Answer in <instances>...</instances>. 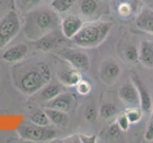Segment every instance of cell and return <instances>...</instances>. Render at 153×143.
Wrapping results in <instances>:
<instances>
[{"instance_id": "obj_27", "label": "cell", "mask_w": 153, "mask_h": 143, "mask_svg": "<svg viewBox=\"0 0 153 143\" xmlns=\"http://www.w3.org/2000/svg\"><path fill=\"white\" fill-rule=\"evenodd\" d=\"M76 90L79 94L80 95H88L91 93L92 90V86L90 82L85 79H81L79 82L76 85Z\"/></svg>"}, {"instance_id": "obj_36", "label": "cell", "mask_w": 153, "mask_h": 143, "mask_svg": "<svg viewBox=\"0 0 153 143\" xmlns=\"http://www.w3.org/2000/svg\"><path fill=\"white\" fill-rule=\"evenodd\" d=\"M102 1H107V0H102Z\"/></svg>"}, {"instance_id": "obj_16", "label": "cell", "mask_w": 153, "mask_h": 143, "mask_svg": "<svg viewBox=\"0 0 153 143\" xmlns=\"http://www.w3.org/2000/svg\"><path fill=\"white\" fill-rule=\"evenodd\" d=\"M64 91V86L62 85L59 80L52 81V79L48 82L45 86L38 91L36 94L37 95L38 99H40L43 102H47L56 97L57 94H59Z\"/></svg>"}, {"instance_id": "obj_7", "label": "cell", "mask_w": 153, "mask_h": 143, "mask_svg": "<svg viewBox=\"0 0 153 143\" xmlns=\"http://www.w3.org/2000/svg\"><path fill=\"white\" fill-rule=\"evenodd\" d=\"M65 39L67 38L63 35L62 32L59 29H56V30L38 38L37 40L33 41V44L37 50L43 52H51L59 48L65 42Z\"/></svg>"}, {"instance_id": "obj_11", "label": "cell", "mask_w": 153, "mask_h": 143, "mask_svg": "<svg viewBox=\"0 0 153 143\" xmlns=\"http://www.w3.org/2000/svg\"><path fill=\"white\" fill-rule=\"evenodd\" d=\"M83 23L84 21L81 17L75 14H69L61 19L59 28L67 39H73V37L82 27Z\"/></svg>"}, {"instance_id": "obj_8", "label": "cell", "mask_w": 153, "mask_h": 143, "mask_svg": "<svg viewBox=\"0 0 153 143\" xmlns=\"http://www.w3.org/2000/svg\"><path fill=\"white\" fill-rule=\"evenodd\" d=\"M122 74V69L116 61L109 58L102 62L99 69L100 81L107 86H113Z\"/></svg>"}, {"instance_id": "obj_29", "label": "cell", "mask_w": 153, "mask_h": 143, "mask_svg": "<svg viewBox=\"0 0 153 143\" xmlns=\"http://www.w3.org/2000/svg\"><path fill=\"white\" fill-rule=\"evenodd\" d=\"M151 116L149 118V121L147 124V128L145 133V139L146 141H152L153 140V106L151 110Z\"/></svg>"}, {"instance_id": "obj_4", "label": "cell", "mask_w": 153, "mask_h": 143, "mask_svg": "<svg viewBox=\"0 0 153 143\" xmlns=\"http://www.w3.org/2000/svg\"><path fill=\"white\" fill-rule=\"evenodd\" d=\"M19 136L33 142H49L56 137V131L49 126L36 125L33 122H23L17 129Z\"/></svg>"}, {"instance_id": "obj_22", "label": "cell", "mask_w": 153, "mask_h": 143, "mask_svg": "<svg viewBox=\"0 0 153 143\" xmlns=\"http://www.w3.org/2000/svg\"><path fill=\"white\" fill-rule=\"evenodd\" d=\"M118 113V108L113 103H103L102 106L100 107V116H102L105 120L114 117Z\"/></svg>"}, {"instance_id": "obj_10", "label": "cell", "mask_w": 153, "mask_h": 143, "mask_svg": "<svg viewBox=\"0 0 153 143\" xmlns=\"http://www.w3.org/2000/svg\"><path fill=\"white\" fill-rule=\"evenodd\" d=\"M142 2V0H114V12L121 18L132 17L143 7L140 5Z\"/></svg>"}, {"instance_id": "obj_3", "label": "cell", "mask_w": 153, "mask_h": 143, "mask_svg": "<svg viewBox=\"0 0 153 143\" xmlns=\"http://www.w3.org/2000/svg\"><path fill=\"white\" fill-rule=\"evenodd\" d=\"M112 27L113 23L109 21L93 20L84 22L72 40L76 46L81 49H94L106 39Z\"/></svg>"}, {"instance_id": "obj_2", "label": "cell", "mask_w": 153, "mask_h": 143, "mask_svg": "<svg viewBox=\"0 0 153 143\" xmlns=\"http://www.w3.org/2000/svg\"><path fill=\"white\" fill-rule=\"evenodd\" d=\"M59 14L50 8H35L28 12L23 24V33L29 40L36 41L46 33L60 27Z\"/></svg>"}, {"instance_id": "obj_6", "label": "cell", "mask_w": 153, "mask_h": 143, "mask_svg": "<svg viewBox=\"0 0 153 143\" xmlns=\"http://www.w3.org/2000/svg\"><path fill=\"white\" fill-rule=\"evenodd\" d=\"M59 55L68 63L79 70L80 73H87L90 69V58L87 54L80 50L63 49L59 52Z\"/></svg>"}, {"instance_id": "obj_34", "label": "cell", "mask_w": 153, "mask_h": 143, "mask_svg": "<svg viewBox=\"0 0 153 143\" xmlns=\"http://www.w3.org/2000/svg\"><path fill=\"white\" fill-rule=\"evenodd\" d=\"M143 2H145V3H147V4H149V3H153V0H142Z\"/></svg>"}, {"instance_id": "obj_35", "label": "cell", "mask_w": 153, "mask_h": 143, "mask_svg": "<svg viewBox=\"0 0 153 143\" xmlns=\"http://www.w3.org/2000/svg\"><path fill=\"white\" fill-rule=\"evenodd\" d=\"M45 1H46V2H49V3H51V2H52V0H45Z\"/></svg>"}, {"instance_id": "obj_5", "label": "cell", "mask_w": 153, "mask_h": 143, "mask_svg": "<svg viewBox=\"0 0 153 143\" xmlns=\"http://www.w3.org/2000/svg\"><path fill=\"white\" fill-rule=\"evenodd\" d=\"M21 30V22L16 11L8 12L0 19V49L6 47Z\"/></svg>"}, {"instance_id": "obj_9", "label": "cell", "mask_w": 153, "mask_h": 143, "mask_svg": "<svg viewBox=\"0 0 153 143\" xmlns=\"http://www.w3.org/2000/svg\"><path fill=\"white\" fill-rule=\"evenodd\" d=\"M118 95L121 101L126 106L140 107V97H139L138 89L132 80L126 81L121 85V87L119 88Z\"/></svg>"}, {"instance_id": "obj_26", "label": "cell", "mask_w": 153, "mask_h": 143, "mask_svg": "<svg viewBox=\"0 0 153 143\" xmlns=\"http://www.w3.org/2000/svg\"><path fill=\"white\" fill-rule=\"evenodd\" d=\"M39 2L40 0H16V5L19 11L28 13L35 9Z\"/></svg>"}, {"instance_id": "obj_33", "label": "cell", "mask_w": 153, "mask_h": 143, "mask_svg": "<svg viewBox=\"0 0 153 143\" xmlns=\"http://www.w3.org/2000/svg\"><path fill=\"white\" fill-rule=\"evenodd\" d=\"M62 142H80L79 139V135H73V136H70L68 137L64 138L63 140H61Z\"/></svg>"}, {"instance_id": "obj_19", "label": "cell", "mask_w": 153, "mask_h": 143, "mask_svg": "<svg viewBox=\"0 0 153 143\" xmlns=\"http://www.w3.org/2000/svg\"><path fill=\"white\" fill-rule=\"evenodd\" d=\"M44 111L49 117L51 123L54 124L55 126L65 128L69 124V116L66 112L52 108H45Z\"/></svg>"}, {"instance_id": "obj_24", "label": "cell", "mask_w": 153, "mask_h": 143, "mask_svg": "<svg viewBox=\"0 0 153 143\" xmlns=\"http://www.w3.org/2000/svg\"><path fill=\"white\" fill-rule=\"evenodd\" d=\"M124 113L126 114V116L128 118L130 124H137L138 122L141 121L143 117V110L139 106H133V107H128Z\"/></svg>"}, {"instance_id": "obj_23", "label": "cell", "mask_w": 153, "mask_h": 143, "mask_svg": "<svg viewBox=\"0 0 153 143\" xmlns=\"http://www.w3.org/2000/svg\"><path fill=\"white\" fill-rule=\"evenodd\" d=\"M30 121L36 124V125H41V126H49L51 124V121L48 116L46 114L44 110H39L35 113H33L30 116Z\"/></svg>"}, {"instance_id": "obj_17", "label": "cell", "mask_w": 153, "mask_h": 143, "mask_svg": "<svg viewBox=\"0 0 153 143\" xmlns=\"http://www.w3.org/2000/svg\"><path fill=\"white\" fill-rule=\"evenodd\" d=\"M81 79H82L81 73L72 66L70 68H66L64 70H62L59 74V75H57V80L64 87H76V85Z\"/></svg>"}, {"instance_id": "obj_14", "label": "cell", "mask_w": 153, "mask_h": 143, "mask_svg": "<svg viewBox=\"0 0 153 143\" xmlns=\"http://www.w3.org/2000/svg\"><path fill=\"white\" fill-rule=\"evenodd\" d=\"M131 80L138 89L139 97H140V107L143 110V113H150L153 106V101L150 97V94L148 92L146 85L143 84V81L140 79V77L133 74L131 75Z\"/></svg>"}, {"instance_id": "obj_21", "label": "cell", "mask_w": 153, "mask_h": 143, "mask_svg": "<svg viewBox=\"0 0 153 143\" xmlns=\"http://www.w3.org/2000/svg\"><path fill=\"white\" fill-rule=\"evenodd\" d=\"M76 0H52L50 7L57 13H64L72 9Z\"/></svg>"}, {"instance_id": "obj_28", "label": "cell", "mask_w": 153, "mask_h": 143, "mask_svg": "<svg viewBox=\"0 0 153 143\" xmlns=\"http://www.w3.org/2000/svg\"><path fill=\"white\" fill-rule=\"evenodd\" d=\"M116 122L123 132H126L129 129V127H130V122H129L128 118L126 116V114L124 112L119 114V116H117V119H116Z\"/></svg>"}, {"instance_id": "obj_12", "label": "cell", "mask_w": 153, "mask_h": 143, "mask_svg": "<svg viewBox=\"0 0 153 143\" xmlns=\"http://www.w3.org/2000/svg\"><path fill=\"white\" fill-rule=\"evenodd\" d=\"M138 30L153 35V9L149 6H143L135 17Z\"/></svg>"}, {"instance_id": "obj_31", "label": "cell", "mask_w": 153, "mask_h": 143, "mask_svg": "<svg viewBox=\"0 0 153 143\" xmlns=\"http://www.w3.org/2000/svg\"><path fill=\"white\" fill-rule=\"evenodd\" d=\"M84 116L88 121H94L97 118V110H96L93 105H89L85 109Z\"/></svg>"}, {"instance_id": "obj_30", "label": "cell", "mask_w": 153, "mask_h": 143, "mask_svg": "<svg viewBox=\"0 0 153 143\" xmlns=\"http://www.w3.org/2000/svg\"><path fill=\"white\" fill-rule=\"evenodd\" d=\"M107 132H108V135L112 138H118V137H120V136H121L123 131L121 130V128L119 127L117 122L115 121L114 123H112L111 125L108 127Z\"/></svg>"}, {"instance_id": "obj_20", "label": "cell", "mask_w": 153, "mask_h": 143, "mask_svg": "<svg viewBox=\"0 0 153 143\" xmlns=\"http://www.w3.org/2000/svg\"><path fill=\"white\" fill-rule=\"evenodd\" d=\"M79 12L84 17H92L99 12V3L97 0H81L79 3Z\"/></svg>"}, {"instance_id": "obj_13", "label": "cell", "mask_w": 153, "mask_h": 143, "mask_svg": "<svg viewBox=\"0 0 153 143\" xmlns=\"http://www.w3.org/2000/svg\"><path fill=\"white\" fill-rule=\"evenodd\" d=\"M29 54V46L24 43L14 45L9 49L5 50L2 54V59L8 63L16 64L26 58Z\"/></svg>"}, {"instance_id": "obj_1", "label": "cell", "mask_w": 153, "mask_h": 143, "mask_svg": "<svg viewBox=\"0 0 153 143\" xmlns=\"http://www.w3.org/2000/svg\"><path fill=\"white\" fill-rule=\"evenodd\" d=\"M13 70L14 87L26 95H35L52 79L51 69L44 61H21Z\"/></svg>"}, {"instance_id": "obj_32", "label": "cell", "mask_w": 153, "mask_h": 143, "mask_svg": "<svg viewBox=\"0 0 153 143\" xmlns=\"http://www.w3.org/2000/svg\"><path fill=\"white\" fill-rule=\"evenodd\" d=\"M80 142L82 143H95L97 142V136H86V135H79Z\"/></svg>"}, {"instance_id": "obj_18", "label": "cell", "mask_w": 153, "mask_h": 143, "mask_svg": "<svg viewBox=\"0 0 153 143\" xmlns=\"http://www.w3.org/2000/svg\"><path fill=\"white\" fill-rule=\"evenodd\" d=\"M139 62L147 68H153V42L150 40L141 41L139 46Z\"/></svg>"}, {"instance_id": "obj_15", "label": "cell", "mask_w": 153, "mask_h": 143, "mask_svg": "<svg viewBox=\"0 0 153 143\" xmlns=\"http://www.w3.org/2000/svg\"><path fill=\"white\" fill-rule=\"evenodd\" d=\"M74 101H75V99L73 95L70 93L63 91V92L60 93L59 94H57L54 98H52L49 101H47L44 104V106L45 108L56 109V110H60V111L68 113L72 109V107H73Z\"/></svg>"}, {"instance_id": "obj_25", "label": "cell", "mask_w": 153, "mask_h": 143, "mask_svg": "<svg viewBox=\"0 0 153 143\" xmlns=\"http://www.w3.org/2000/svg\"><path fill=\"white\" fill-rule=\"evenodd\" d=\"M123 55L126 59L130 64H136L139 62V49L136 47V45L130 44L126 47L123 50Z\"/></svg>"}]
</instances>
